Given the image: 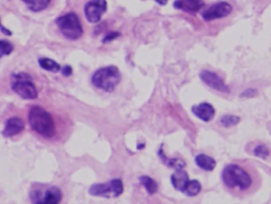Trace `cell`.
Wrapping results in <instances>:
<instances>
[{"mask_svg":"<svg viewBox=\"0 0 271 204\" xmlns=\"http://www.w3.org/2000/svg\"><path fill=\"white\" fill-rule=\"evenodd\" d=\"M221 179L229 190L237 193H246L254 185V176L245 166L239 164H229L224 168Z\"/></svg>","mask_w":271,"mask_h":204,"instance_id":"cell-1","label":"cell"},{"mask_svg":"<svg viewBox=\"0 0 271 204\" xmlns=\"http://www.w3.org/2000/svg\"><path fill=\"white\" fill-rule=\"evenodd\" d=\"M29 122L35 132L45 138H51L56 134L52 116L41 106H33L29 109Z\"/></svg>","mask_w":271,"mask_h":204,"instance_id":"cell-2","label":"cell"},{"mask_svg":"<svg viewBox=\"0 0 271 204\" xmlns=\"http://www.w3.org/2000/svg\"><path fill=\"white\" fill-rule=\"evenodd\" d=\"M121 80V72L115 66L101 68L91 77V82L94 87L106 92H114Z\"/></svg>","mask_w":271,"mask_h":204,"instance_id":"cell-3","label":"cell"},{"mask_svg":"<svg viewBox=\"0 0 271 204\" xmlns=\"http://www.w3.org/2000/svg\"><path fill=\"white\" fill-rule=\"evenodd\" d=\"M11 89L18 96L26 100H32L38 96L32 77L25 72L12 75Z\"/></svg>","mask_w":271,"mask_h":204,"instance_id":"cell-4","label":"cell"},{"mask_svg":"<svg viewBox=\"0 0 271 204\" xmlns=\"http://www.w3.org/2000/svg\"><path fill=\"white\" fill-rule=\"evenodd\" d=\"M56 24L62 34L67 39L78 40L83 35V27L81 25L79 17L74 12H70L57 18Z\"/></svg>","mask_w":271,"mask_h":204,"instance_id":"cell-5","label":"cell"},{"mask_svg":"<svg viewBox=\"0 0 271 204\" xmlns=\"http://www.w3.org/2000/svg\"><path fill=\"white\" fill-rule=\"evenodd\" d=\"M124 192V185L120 179H114L108 183L94 184L89 188V193L93 196L117 197Z\"/></svg>","mask_w":271,"mask_h":204,"instance_id":"cell-6","label":"cell"},{"mask_svg":"<svg viewBox=\"0 0 271 204\" xmlns=\"http://www.w3.org/2000/svg\"><path fill=\"white\" fill-rule=\"evenodd\" d=\"M30 200L33 204H57L61 201L62 192L60 189L55 187L47 189L44 194L39 190H33L30 194Z\"/></svg>","mask_w":271,"mask_h":204,"instance_id":"cell-7","label":"cell"},{"mask_svg":"<svg viewBox=\"0 0 271 204\" xmlns=\"http://www.w3.org/2000/svg\"><path fill=\"white\" fill-rule=\"evenodd\" d=\"M106 9L107 2L106 0H90L85 6V16L90 24H97L100 21Z\"/></svg>","mask_w":271,"mask_h":204,"instance_id":"cell-8","label":"cell"},{"mask_svg":"<svg viewBox=\"0 0 271 204\" xmlns=\"http://www.w3.org/2000/svg\"><path fill=\"white\" fill-rule=\"evenodd\" d=\"M233 12V6L227 2H220L212 5L202 12V16L206 22L223 18Z\"/></svg>","mask_w":271,"mask_h":204,"instance_id":"cell-9","label":"cell"},{"mask_svg":"<svg viewBox=\"0 0 271 204\" xmlns=\"http://www.w3.org/2000/svg\"><path fill=\"white\" fill-rule=\"evenodd\" d=\"M199 76L208 87L211 88L220 92H230L229 86L225 83V81L221 76L214 72L210 71V70H202Z\"/></svg>","mask_w":271,"mask_h":204,"instance_id":"cell-10","label":"cell"},{"mask_svg":"<svg viewBox=\"0 0 271 204\" xmlns=\"http://www.w3.org/2000/svg\"><path fill=\"white\" fill-rule=\"evenodd\" d=\"M25 129V124L20 118H10L6 122L3 130H2V136L4 138H11L15 135L21 133Z\"/></svg>","mask_w":271,"mask_h":204,"instance_id":"cell-11","label":"cell"},{"mask_svg":"<svg viewBox=\"0 0 271 204\" xmlns=\"http://www.w3.org/2000/svg\"><path fill=\"white\" fill-rule=\"evenodd\" d=\"M193 114L203 122H210L215 116L216 110L214 106L209 102H202L198 105H194L191 108Z\"/></svg>","mask_w":271,"mask_h":204,"instance_id":"cell-12","label":"cell"},{"mask_svg":"<svg viewBox=\"0 0 271 204\" xmlns=\"http://www.w3.org/2000/svg\"><path fill=\"white\" fill-rule=\"evenodd\" d=\"M205 6L203 0H175L174 8L190 14H195Z\"/></svg>","mask_w":271,"mask_h":204,"instance_id":"cell-13","label":"cell"},{"mask_svg":"<svg viewBox=\"0 0 271 204\" xmlns=\"http://www.w3.org/2000/svg\"><path fill=\"white\" fill-rule=\"evenodd\" d=\"M171 184L174 188L177 191L183 192L189 181V175L187 172L183 168L176 170V171L171 175Z\"/></svg>","mask_w":271,"mask_h":204,"instance_id":"cell-14","label":"cell"},{"mask_svg":"<svg viewBox=\"0 0 271 204\" xmlns=\"http://www.w3.org/2000/svg\"><path fill=\"white\" fill-rule=\"evenodd\" d=\"M195 163L200 168L201 170L205 171L212 172L217 166V162L214 158L208 156L206 154H199L195 158Z\"/></svg>","mask_w":271,"mask_h":204,"instance_id":"cell-15","label":"cell"},{"mask_svg":"<svg viewBox=\"0 0 271 204\" xmlns=\"http://www.w3.org/2000/svg\"><path fill=\"white\" fill-rule=\"evenodd\" d=\"M27 8L33 12H40L48 8L51 0H22Z\"/></svg>","mask_w":271,"mask_h":204,"instance_id":"cell-16","label":"cell"},{"mask_svg":"<svg viewBox=\"0 0 271 204\" xmlns=\"http://www.w3.org/2000/svg\"><path fill=\"white\" fill-rule=\"evenodd\" d=\"M159 156H160V159H161L164 164H165L167 166H169V167L174 168L175 170H181V168H183L186 166V163L183 160H180L178 158L169 159V158H167L163 150H160L159 151Z\"/></svg>","mask_w":271,"mask_h":204,"instance_id":"cell-17","label":"cell"},{"mask_svg":"<svg viewBox=\"0 0 271 204\" xmlns=\"http://www.w3.org/2000/svg\"><path fill=\"white\" fill-rule=\"evenodd\" d=\"M202 184L200 182L196 180H194L188 181V183L183 189V192L187 196H196L202 192Z\"/></svg>","mask_w":271,"mask_h":204,"instance_id":"cell-18","label":"cell"},{"mask_svg":"<svg viewBox=\"0 0 271 204\" xmlns=\"http://www.w3.org/2000/svg\"><path fill=\"white\" fill-rule=\"evenodd\" d=\"M38 63L41 68L51 72H58L61 70L60 64L49 58H40L39 59Z\"/></svg>","mask_w":271,"mask_h":204,"instance_id":"cell-19","label":"cell"},{"mask_svg":"<svg viewBox=\"0 0 271 204\" xmlns=\"http://www.w3.org/2000/svg\"><path fill=\"white\" fill-rule=\"evenodd\" d=\"M139 180H140L141 185L144 186V188L146 189L147 192L151 196L154 194L158 191L157 183L150 176H142L139 178Z\"/></svg>","mask_w":271,"mask_h":204,"instance_id":"cell-20","label":"cell"},{"mask_svg":"<svg viewBox=\"0 0 271 204\" xmlns=\"http://www.w3.org/2000/svg\"><path fill=\"white\" fill-rule=\"evenodd\" d=\"M220 122L224 128H233L241 122V118L233 114H225L221 118Z\"/></svg>","mask_w":271,"mask_h":204,"instance_id":"cell-21","label":"cell"},{"mask_svg":"<svg viewBox=\"0 0 271 204\" xmlns=\"http://www.w3.org/2000/svg\"><path fill=\"white\" fill-rule=\"evenodd\" d=\"M253 152H254L255 156L261 158L263 160H265L269 156L270 150L266 144H260L255 147Z\"/></svg>","mask_w":271,"mask_h":204,"instance_id":"cell-22","label":"cell"},{"mask_svg":"<svg viewBox=\"0 0 271 204\" xmlns=\"http://www.w3.org/2000/svg\"><path fill=\"white\" fill-rule=\"evenodd\" d=\"M13 50V46L11 43L7 40H0V58L10 55Z\"/></svg>","mask_w":271,"mask_h":204,"instance_id":"cell-23","label":"cell"},{"mask_svg":"<svg viewBox=\"0 0 271 204\" xmlns=\"http://www.w3.org/2000/svg\"><path fill=\"white\" fill-rule=\"evenodd\" d=\"M259 94V92L256 88H248L241 93V96L244 98H254Z\"/></svg>","mask_w":271,"mask_h":204,"instance_id":"cell-24","label":"cell"},{"mask_svg":"<svg viewBox=\"0 0 271 204\" xmlns=\"http://www.w3.org/2000/svg\"><path fill=\"white\" fill-rule=\"evenodd\" d=\"M121 36V34L119 32H110V33L106 35V37L104 38L103 40H102V42L103 43H108L110 42L112 40H115L117 38Z\"/></svg>","mask_w":271,"mask_h":204,"instance_id":"cell-25","label":"cell"},{"mask_svg":"<svg viewBox=\"0 0 271 204\" xmlns=\"http://www.w3.org/2000/svg\"><path fill=\"white\" fill-rule=\"evenodd\" d=\"M61 74L64 76H70L72 74V68L69 66H64L61 70Z\"/></svg>","mask_w":271,"mask_h":204,"instance_id":"cell-26","label":"cell"},{"mask_svg":"<svg viewBox=\"0 0 271 204\" xmlns=\"http://www.w3.org/2000/svg\"><path fill=\"white\" fill-rule=\"evenodd\" d=\"M0 30L2 31V34H4L5 35H7V36H10V35L12 34L11 31L6 29L5 27L2 26V25L1 24H0Z\"/></svg>","mask_w":271,"mask_h":204,"instance_id":"cell-27","label":"cell"},{"mask_svg":"<svg viewBox=\"0 0 271 204\" xmlns=\"http://www.w3.org/2000/svg\"><path fill=\"white\" fill-rule=\"evenodd\" d=\"M155 1L161 6H165L166 4H168V0H155Z\"/></svg>","mask_w":271,"mask_h":204,"instance_id":"cell-28","label":"cell"}]
</instances>
